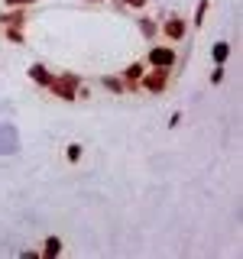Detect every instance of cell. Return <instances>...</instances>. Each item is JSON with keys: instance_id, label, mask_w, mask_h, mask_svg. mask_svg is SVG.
<instances>
[{"instance_id": "cell-1", "label": "cell", "mask_w": 243, "mask_h": 259, "mask_svg": "<svg viewBox=\"0 0 243 259\" xmlns=\"http://www.w3.org/2000/svg\"><path fill=\"white\" fill-rule=\"evenodd\" d=\"M175 81V68H146L143 78L136 81V94H149V97H162Z\"/></svg>"}, {"instance_id": "cell-2", "label": "cell", "mask_w": 243, "mask_h": 259, "mask_svg": "<svg viewBox=\"0 0 243 259\" xmlns=\"http://www.w3.org/2000/svg\"><path fill=\"white\" fill-rule=\"evenodd\" d=\"M81 84H85V78H81L78 71H55L52 84H49V94L59 97V101H65V104H75Z\"/></svg>"}, {"instance_id": "cell-3", "label": "cell", "mask_w": 243, "mask_h": 259, "mask_svg": "<svg viewBox=\"0 0 243 259\" xmlns=\"http://www.w3.org/2000/svg\"><path fill=\"white\" fill-rule=\"evenodd\" d=\"M188 32H191V26H188V20H185L182 13H169L166 20L159 23V39H162V42L182 46L185 39H188Z\"/></svg>"}, {"instance_id": "cell-4", "label": "cell", "mask_w": 243, "mask_h": 259, "mask_svg": "<svg viewBox=\"0 0 243 259\" xmlns=\"http://www.w3.org/2000/svg\"><path fill=\"white\" fill-rule=\"evenodd\" d=\"M143 62H146V68H175V65H178V52H175L172 42H156L149 52L143 55Z\"/></svg>"}, {"instance_id": "cell-5", "label": "cell", "mask_w": 243, "mask_h": 259, "mask_svg": "<svg viewBox=\"0 0 243 259\" xmlns=\"http://www.w3.org/2000/svg\"><path fill=\"white\" fill-rule=\"evenodd\" d=\"M26 78H29V81H32L36 88H43V91H49V84H52L55 71L49 68V65H43V62H32L29 68H26Z\"/></svg>"}, {"instance_id": "cell-6", "label": "cell", "mask_w": 243, "mask_h": 259, "mask_svg": "<svg viewBox=\"0 0 243 259\" xmlns=\"http://www.w3.org/2000/svg\"><path fill=\"white\" fill-rule=\"evenodd\" d=\"M143 71H146V62H143V59L130 62L127 68L120 71V78H124V84H127V94H136V81L143 78Z\"/></svg>"}, {"instance_id": "cell-7", "label": "cell", "mask_w": 243, "mask_h": 259, "mask_svg": "<svg viewBox=\"0 0 243 259\" xmlns=\"http://www.w3.org/2000/svg\"><path fill=\"white\" fill-rule=\"evenodd\" d=\"M136 29H140V36L146 39V42H156V39H159V20L149 16V13L136 16Z\"/></svg>"}, {"instance_id": "cell-8", "label": "cell", "mask_w": 243, "mask_h": 259, "mask_svg": "<svg viewBox=\"0 0 243 259\" xmlns=\"http://www.w3.org/2000/svg\"><path fill=\"white\" fill-rule=\"evenodd\" d=\"M97 84H101L107 94H113V97H124L127 94V84H124V78H120V75H101V78H97Z\"/></svg>"}, {"instance_id": "cell-9", "label": "cell", "mask_w": 243, "mask_h": 259, "mask_svg": "<svg viewBox=\"0 0 243 259\" xmlns=\"http://www.w3.org/2000/svg\"><path fill=\"white\" fill-rule=\"evenodd\" d=\"M39 253H43V259H59L65 253V243L55 237V233H49V237L43 240V246H39Z\"/></svg>"}, {"instance_id": "cell-10", "label": "cell", "mask_w": 243, "mask_h": 259, "mask_svg": "<svg viewBox=\"0 0 243 259\" xmlns=\"http://www.w3.org/2000/svg\"><path fill=\"white\" fill-rule=\"evenodd\" d=\"M29 23V10H0V26H26Z\"/></svg>"}, {"instance_id": "cell-11", "label": "cell", "mask_w": 243, "mask_h": 259, "mask_svg": "<svg viewBox=\"0 0 243 259\" xmlns=\"http://www.w3.org/2000/svg\"><path fill=\"white\" fill-rule=\"evenodd\" d=\"M0 32L10 46H26V26H0Z\"/></svg>"}, {"instance_id": "cell-12", "label": "cell", "mask_w": 243, "mask_h": 259, "mask_svg": "<svg viewBox=\"0 0 243 259\" xmlns=\"http://www.w3.org/2000/svg\"><path fill=\"white\" fill-rule=\"evenodd\" d=\"M208 10H211V0H198V7H194L188 26H191V29H201V26H205V20H208Z\"/></svg>"}, {"instance_id": "cell-13", "label": "cell", "mask_w": 243, "mask_h": 259, "mask_svg": "<svg viewBox=\"0 0 243 259\" xmlns=\"http://www.w3.org/2000/svg\"><path fill=\"white\" fill-rule=\"evenodd\" d=\"M211 59H214V65H227V59H230V42H214V49H211Z\"/></svg>"}, {"instance_id": "cell-14", "label": "cell", "mask_w": 243, "mask_h": 259, "mask_svg": "<svg viewBox=\"0 0 243 259\" xmlns=\"http://www.w3.org/2000/svg\"><path fill=\"white\" fill-rule=\"evenodd\" d=\"M120 10H133V13H146L149 10V0H113Z\"/></svg>"}, {"instance_id": "cell-15", "label": "cell", "mask_w": 243, "mask_h": 259, "mask_svg": "<svg viewBox=\"0 0 243 259\" xmlns=\"http://www.w3.org/2000/svg\"><path fill=\"white\" fill-rule=\"evenodd\" d=\"M81 156H85V146H81V143H68V146H65V162H68V165L81 162Z\"/></svg>"}, {"instance_id": "cell-16", "label": "cell", "mask_w": 243, "mask_h": 259, "mask_svg": "<svg viewBox=\"0 0 243 259\" xmlns=\"http://www.w3.org/2000/svg\"><path fill=\"white\" fill-rule=\"evenodd\" d=\"M36 4H43V0H4V10H16V7L20 10H32Z\"/></svg>"}, {"instance_id": "cell-17", "label": "cell", "mask_w": 243, "mask_h": 259, "mask_svg": "<svg viewBox=\"0 0 243 259\" xmlns=\"http://www.w3.org/2000/svg\"><path fill=\"white\" fill-rule=\"evenodd\" d=\"M224 65H214V71H211V84H214V88H221L224 84Z\"/></svg>"}, {"instance_id": "cell-18", "label": "cell", "mask_w": 243, "mask_h": 259, "mask_svg": "<svg viewBox=\"0 0 243 259\" xmlns=\"http://www.w3.org/2000/svg\"><path fill=\"white\" fill-rule=\"evenodd\" d=\"M23 256H26V259H43V253H39V249H23Z\"/></svg>"}, {"instance_id": "cell-19", "label": "cell", "mask_w": 243, "mask_h": 259, "mask_svg": "<svg viewBox=\"0 0 243 259\" xmlns=\"http://www.w3.org/2000/svg\"><path fill=\"white\" fill-rule=\"evenodd\" d=\"M81 4H88V7H101V4H107V0H81Z\"/></svg>"}]
</instances>
